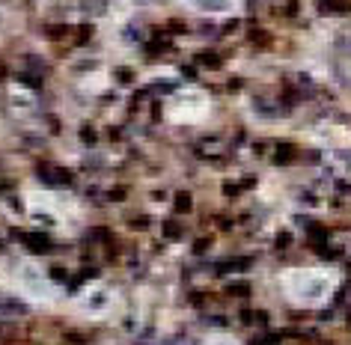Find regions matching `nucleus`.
Listing matches in <instances>:
<instances>
[{
	"label": "nucleus",
	"instance_id": "nucleus-11",
	"mask_svg": "<svg viewBox=\"0 0 351 345\" xmlns=\"http://www.w3.org/2000/svg\"><path fill=\"white\" fill-rule=\"evenodd\" d=\"M81 137H84V140H87L90 146L95 143V134H93V128H84V131H81Z\"/></svg>",
	"mask_w": 351,
	"mask_h": 345
},
{
	"label": "nucleus",
	"instance_id": "nucleus-4",
	"mask_svg": "<svg viewBox=\"0 0 351 345\" xmlns=\"http://www.w3.org/2000/svg\"><path fill=\"white\" fill-rule=\"evenodd\" d=\"M164 235H167V238H179V235H182V226H179L176 220H167V223H164Z\"/></svg>",
	"mask_w": 351,
	"mask_h": 345
},
{
	"label": "nucleus",
	"instance_id": "nucleus-3",
	"mask_svg": "<svg viewBox=\"0 0 351 345\" xmlns=\"http://www.w3.org/2000/svg\"><path fill=\"white\" fill-rule=\"evenodd\" d=\"M173 206H176V211H190V194H185V190H179L176 194V200H173Z\"/></svg>",
	"mask_w": 351,
	"mask_h": 345
},
{
	"label": "nucleus",
	"instance_id": "nucleus-14",
	"mask_svg": "<svg viewBox=\"0 0 351 345\" xmlns=\"http://www.w3.org/2000/svg\"><path fill=\"white\" fill-rule=\"evenodd\" d=\"M209 247V238H203V241H197V244H193V250H197V253H203Z\"/></svg>",
	"mask_w": 351,
	"mask_h": 345
},
{
	"label": "nucleus",
	"instance_id": "nucleus-12",
	"mask_svg": "<svg viewBox=\"0 0 351 345\" xmlns=\"http://www.w3.org/2000/svg\"><path fill=\"white\" fill-rule=\"evenodd\" d=\"M131 226H134V229H146V226H149V220H146V217H137Z\"/></svg>",
	"mask_w": 351,
	"mask_h": 345
},
{
	"label": "nucleus",
	"instance_id": "nucleus-13",
	"mask_svg": "<svg viewBox=\"0 0 351 345\" xmlns=\"http://www.w3.org/2000/svg\"><path fill=\"white\" fill-rule=\"evenodd\" d=\"M51 274H54V280H60V283L66 280V271H63V268H54V271H51Z\"/></svg>",
	"mask_w": 351,
	"mask_h": 345
},
{
	"label": "nucleus",
	"instance_id": "nucleus-6",
	"mask_svg": "<svg viewBox=\"0 0 351 345\" xmlns=\"http://www.w3.org/2000/svg\"><path fill=\"white\" fill-rule=\"evenodd\" d=\"M197 60H200L203 66H209V69H217V66H220V57H217V54H200Z\"/></svg>",
	"mask_w": 351,
	"mask_h": 345
},
{
	"label": "nucleus",
	"instance_id": "nucleus-9",
	"mask_svg": "<svg viewBox=\"0 0 351 345\" xmlns=\"http://www.w3.org/2000/svg\"><path fill=\"white\" fill-rule=\"evenodd\" d=\"M110 200H125V187H113L110 190Z\"/></svg>",
	"mask_w": 351,
	"mask_h": 345
},
{
	"label": "nucleus",
	"instance_id": "nucleus-7",
	"mask_svg": "<svg viewBox=\"0 0 351 345\" xmlns=\"http://www.w3.org/2000/svg\"><path fill=\"white\" fill-rule=\"evenodd\" d=\"M90 36H93V30L84 24V27H77V30H74V42H81V45H84V42H90Z\"/></svg>",
	"mask_w": 351,
	"mask_h": 345
},
{
	"label": "nucleus",
	"instance_id": "nucleus-2",
	"mask_svg": "<svg viewBox=\"0 0 351 345\" xmlns=\"http://www.w3.org/2000/svg\"><path fill=\"white\" fill-rule=\"evenodd\" d=\"M21 238H24V244L33 247L36 253H48V250H51V241H48L45 235H21Z\"/></svg>",
	"mask_w": 351,
	"mask_h": 345
},
{
	"label": "nucleus",
	"instance_id": "nucleus-1",
	"mask_svg": "<svg viewBox=\"0 0 351 345\" xmlns=\"http://www.w3.org/2000/svg\"><path fill=\"white\" fill-rule=\"evenodd\" d=\"M42 176L48 184H71V173L63 167H42Z\"/></svg>",
	"mask_w": 351,
	"mask_h": 345
},
{
	"label": "nucleus",
	"instance_id": "nucleus-8",
	"mask_svg": "<svg viewBox=\"0 0 351 345\" xmlns=\"http://www.w3.org/2000/svg\"><path fill=\"white\" fill-rule=\"evenodd\" d=\"M66 33H69V27H66V24H57V27L51 30V39H63Z\"/></svg>",
	"mask_w": 351,
	"mask_h": 345
},
{
	"label": "nucleus",
	"instance_id": "nucleus-5",
	"mask_svg": "<svg viewBox=\"0 0 351 345\" xmlns=\"http://www.w3.org/2000/svg\"><path fill=\"white\" fill-rule=\"evenodd\" d=\"M292 155H295V149H292V146H286V143H283V146L277 149V161H280V164L292 161Z\"/></svg>",
	"mask_w": 351,
	"mask_h": 345
},
{
	"label": "nucleus",
	"instance_id": "nucleus-15",
	"mask_svg": "<svg viewBox=\"0 0 351 345\" xmlns=\"http://www.w3.org/2000/svg\"><path fill=\"white\" fill-rule=\"evenodd\" d=\"M283 12H286V15H298V3H289V6H286Z\"/></svg>",
	"mask_w": 351,
	"mask_h": 345
},
{
	"label": "nucleus",
	"instance_id": "nucleus-10",
	"mask_svg": "<svg viewBox=\"0 0 351 345\" xmlns=\"http://www.w3.org/2000/svg\"><path fill=\"white\" fill-rule=\"evenodd\" d=\"M116 78H119L122 84H131V71H125V69H119V71H116Z\"/></svg>",
	"mask_w": 351,
	"mask_h": 345
}]
</instances>
